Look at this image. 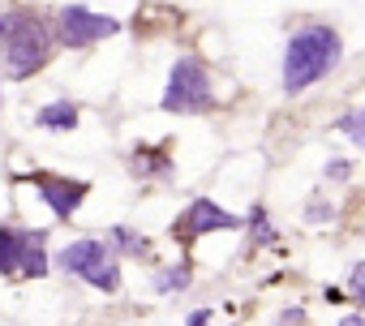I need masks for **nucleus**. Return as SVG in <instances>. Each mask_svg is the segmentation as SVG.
Returning a JSON list of instances; mask_svg holds the SVG:
<instances>
[{"mask_svg": "<svg viewBox=\"0 0 365 326\" xmlns=\"http://www.w3.org/2000/svg\"><path fill=\"white\" fill-rule=\"evenodd\" d=\"M344 65V35L331 22H301L288 31L284 56H279V90L288 99L322 86Z\"/></svg>", "mask_w": 365, "mask_h": 326, "instance_id": "nucleus-1", "label": "nucleus"}, {"mask_svg": "<svg viewBox=\"0 0 365 326\" xmlns=\"http://www.w3.org/2000/svg\"><path fill=\"white\" fill-rule=\"evenodd\" d=\"M52 43H56V26H48L43 18L26 9L0 14V61H5V73L14 82L43 73L52 61Z\"/></svg>", "mask_w": 365, "mask_h": 326, "instance_id": "nucleus-2", "label": "nucleus"}, {"mask_svg": "<svg viewBox=\"0 0 365 326\" xmlns=\"http://www.w3.org/2000/svg\"><path fill=\"white\" fill-rule=\"evenodd\" d=\"M159 107L172 112V116H207L215 107V82H211L207 61L176 56L172 69H168V82H163Z\"/></svg>", "mask_w": 365, "mask_h": 326, "instance_id": "nucleus-3", "label": "nucleus"}, {"mask_svg": "<svg viewBox=\"0 0 365 326\" xmlns=\"http://www.w3.org/2000/svg\"><path fill=\"white\" fill-rule=\"evenodd\" d=\"M52 266L73 275V279H82V283H91V288H99V292H116L120 288V253L112 249V241H99V236L69 241L56 253Z\"/></svg>", "mask_w": 365, "mask_h": 326, "instance_id": "nucleus-4", "label": "nucleus"}, {"mask_svg": "<svg viewBox=\"0 0 365 326\" xmlns=\"http://www.w3.org/2000/svg\"><path fill=\"white\" fill-rule=\"evenodd\" d=\"M0 275H22V279L52 275L48 228H0Z\"/></svg>", "mask_w": 365, "mask_h": 326, "instance_id": "nucleus-5", "label": "nucleus"}, {"mask_svg": "<svg viewBox=\"0 0 365 326\" xmlns=\"http://www.w3.org/2000/svg\"><path fill=\"white\" fill-rule=\"evenodd\" d=\"M245 228V215H232L228 206H220L215 198H194L185 211L172 219V241L176 245H194L202 236H215V232H241Z\"/></svg>", "mask_w": 365, "mask_h": 326, "instance_id": "nucleus-6", "label": "nucleus"}, {"mask_svg": "<svg viewBox=\"0 0 365 326\" xmlns=\"http://www.w3.org/2000/svg\"><path fill=\"white\" fill-rule=\"evenodd\" d=\"M52 26H56L61 48H91V43H103V39L120 35V22L112 14H95L86 5H65Z\"/></svg>", "mask_w": 365, "mask_h": 326, "instance_id": "nucleus-7", "label": "nucleus"}, {"mask_svg": "<svg viewBox=\"0 0 365 326\" xmlns=\"http://www.w3.org/2000/svg\"><path fill=\"white\" fill-rule=\"evenodd\" d=\"M35 189H39L43 206H48L56 219H73L78 206L91 198V185H86V181L61 177V172H39V177H35Z\"/></svg>", "mask_w": 365, "mask_h": 326, "instance_id": "nucleus-8", "label": "nucleus"}, {"mask_svg": "<svg viewBox=\"0 0 365 326\" xmlns=\"http://www.w3.org/2000/svg\"><path fill=\"white\" fill-rule=\"evenodd\" d=\"M125 163H129V177H138V181H172L176 177L168 146H133Z\"/></svg>", "mask_w": 365, "mask_h": 326, "instance_id": "nucleus-9", "label": "nucleus"}, {"mask_svg": "<svg viewBox=\"0 0 365 326\" xmlns=\"http://www.w3.org/2000/svg\"><path fill=\"white\" fill-rule=\"evenodd\" d=\"M245 245H250V253L279 245V228H275V219H271V211H267L262 202H254V206L245 211Z\"/></svg>", "mask_w": 365, "mask_h": 326, "instance_id": "nucleus-10", "label": "nucleus"}, {"mask_svg": "<svg viewBox=\"0 0 365 326\" xmlns=\"http://www.w3.org/2000/svg\"><path fill=\"white\" fill-rule=\"evenodd\" d=\"M78 120H82V112H78L73 99H52L35 112V125L48 129V133H69V129H78Z\"/></svg>", "mask_w": 365, "mask_h": 326, "instance_id": "nucleus-11", "label": "nucleus"}, {"mask_svg": "<svg viewBox=\"0 0 365 326\" xmlns=\"http://www.w3.org/2000/svg\"><path fill=\"white\" fill-rule=\"evenodd\" d=\"M155 292L159 296H172V292H185L190 283H194V262L190 258H180V262H168V266H159L155 270Z\"/></svg>", "mask_w": 365, "mask_h": 326, "instance_id": "nucleus-12", "label": "nucleus"}, {"mask_svg": "<svg viewBox=\"0 0 365 326\" xmlns=\"http://www.w3.org/2000/svg\"><path fill=\"white\" fill-rule=\"evenodd\" d=\"M108 241H112V249L120 253V258H150V236H142L138 228H125V224H116L112 232H108Z\"/></svg>", "mask_w": 365, "mask_h": 326, "instance_id": "nucleus-13", "label": "nucleus"}, {"mask_svg": "<svg viewBox=\"0 0 365 326\" xmlns=\"http://www.w3.org/2000/svg\"><path fill=\"white\" fill-rule=\"evenodd\" d=\"M301 219H305V224H314V228H327V224H335V219H339V206H335L322 189H314V194L305 198V206H301Z\"/></svg>", "mask_w": 365, "mask_h": 326, "instance_id": "nucleus-14", "label": "nucleus"}, {"mask_svg": "<svg viewBox=\"0 0 365 326\" xmlns=\"http://www.w3.org/2000/svg\"><path fill=\"white\" fill-rule=\"evenodd\" d=\"M335 133H339V137H348L356 150H365V103H361V107L339 112V116H335Z\"/></svg>", "mask_w": 365, "mask_h": 326, "instance_id": "nucleus-15", "label": "nucleus"}, {"mask_svg": "<svg viewBox=\"0 0 365 326\" xmlns=\"http://www.w3.org/2000/svg\"><path fill=\"white\" fill-rule=\"evenodd\" d=\"M352 177H356V159L331 154V159L322 163V181H331V185H352Z\"/></svg>", "mask_w": 365, "mask_h": 326, "instance_id": "nucleus-16", "label": "nucleus"}, {"mask_svg": "<svg viewBox=\"0 0 365 326\" xmlns=\"http://www.w3.org/2000/svg\"><path fill=\"white\" fill-rule=\"evenodd\" d=\"M344 292H348V300H352L356 309H365V262H356V266L348 270V279H344Z\"/></svg>", "mask_w": 365, "mask_h": 326, "instance_id": "nucleus-17", "label": "nucleus"}, {"mask_svg": "<svg viewBox=\"0 0 365 326\" xmlns=\"http://www.w3.org/2000/svg\"><path fill=\"white\" fill-rule=\"evenodd\" d=\"M275 326H309V309L305 305H284L279 317H275Z\"/></svg>", "mask_w": 365, "mask_h": 326, "instance_id": "nucleus-18", "label": "nucleus"}, {"mask_svg": "<svg viewBox=\"0 0 365 326\" xmlns=\"http://www.w3.org/2000/svg\"><path fill=\"white\" fill-rule=\"evenodd\" d=\"M185 326H211V309H194V313L185 317Z\"/></svg>", "mask_w": 365, "mask_h": 326, "instance_id": "nucleus-19", "label": "nucleus"}, {"mask_svg": "<svg viewBox=\"0 0 365 326\" xmlns=\"http://www.w3.org/2000/svg\"><path fill=\"white\" fill-rule=\"evenodd\" d=\"M335 326H365V309H352V313H344Z\"/></svg>", "mask_w": 365, "mask_h": 326, "instance_id": "nucleus-20", "label": "nucleus"}, {"mask_svg": "<svg viewBox=\"0 0 365 326\" xmlns=\"http://www.w3.org/2000/svg\"><path fill=\"white\" fill-rule=\"evenodd\" d=\"M0 103H5V95H0Z\"/></svg>", "mask_w": 365, "mask_h": 326, "instance_id": "nucleus-21", "label": "nucleus"}]
</instances>
